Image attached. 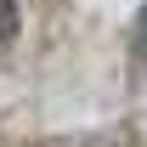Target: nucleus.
Here are the masks:
<instances>
[{
  "instance_id": "obj_1",
  "label": "nucleus",
  "mask_w": 147,
  "mask_h": 147,
  "mask_svg": "<svg viewBox=\"0 0 147 147\" xmlns=\"http://www.w3.org/2000/svg\"><path fill=\"white\" fill-rule=\"evenodd\" d=\"M51 147H130V136H74V142H51Z\"/></svg>"
},
{
  "instance_id": "obj_2",
  "label": "nucleus",
  "mask_w": 147,
  "mask_h": 147,
  "mask_svg": "<svg viewBox=\"0 0 147 147\" xmlns=\"http://www.w3.org/2000/svg\"><path fill=\"white\" fill-rule=\"evenodd\" d=\"M11 34H17V6L0 0V40H11Z\"/></svg>"
},
{
  "instance_id": "obj_3",
  "label": "nucleus",
  "mask_w": 147,
  "mask_h": 147,
  "mask_svg": "<svg viewBox=\"0 0 147 147\" xmlns=\"http://www.w3.org/2000/svg\"><path fill=\"white\" fill-rule=\"evenodd\" d=\"M142 45H147V11H142Z\"/></svg>"
}]
</instances>
